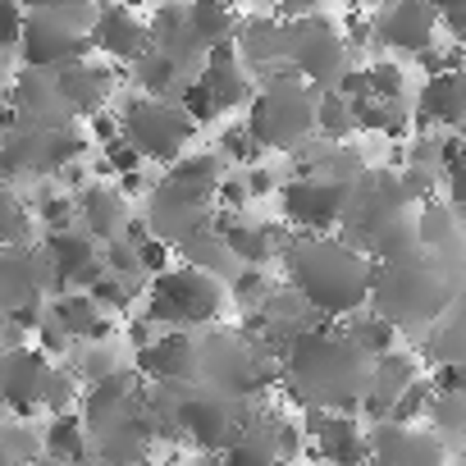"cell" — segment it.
I'll return each mask as SVG.
<instances>
[{
    "mask_svg": "<svg viewBox=\"0 0 466 466\" xmlns=\"http://www.w3.org/2000/svg\"><path fill=\"white\" fill-rule=\"evenodd\" d=\"M284 289L298 293L320 320H348L370 302V270L375 261L343 243L339 233L311 238V233H284L279 243Z\"/></svg>",
    "mask_w": 466,
    "mask_h": 466,
    "instance_id": "obj_1",
    "label": "cell"
},
{
    "mask_svg": "<svg viewBox=\"0 0 466 466\" xmlns=\"http://www.w3.org/2000/svg\"><path fill=\"white\" fill-rule=\"evenodd\" d=\"M370 384V357L348 343L339 325H316L289 343L279 361V389L302 411H339L352 416Z\"/></svg>",
    "mask_w": 466,
    "mask_h": 466,
    "instance_id": "obj_2",
    "label": "cell"
},
{
    "mask_svg": "<svg viewBox=\"0 0 466 466\" xmlns=\"http://www.w3.org/2000/svg\"><path fill=\"white\" fill-rule=\"evenodd\" d=\"M448 302H452V284L425 252H411L402 261H380L370 270V311H380L393 329L425 325Z\"/></svg>",
    "mask_w": 466,
    "mask_h": 466,
    "instance_id": "obj_3",
    "label": "cell"
},
{
    "mask_svg": "<svg viewBox=\"0 0 466 466\" xmlns=\"http://www.w3.org/2000/svg\"><path fill=\"white\" fill-rule=\"evenodd\" d=\"M316 96L293 69H279L275 78L257 83L248 101V133L266 151H302L316 137Z\"/></svg>",
    "mask_w": 466,
    "mask_h": 466,
    "instance_id": "obj_4",
    "label": "cell"
},
{
    "mask_svg": "<svg viewBox=\"0 0 466 466\" xmlns=\"http://www.w3.org/2000/svg\"><path fill=\"white\" fill-rule=\"evenodd\" d=\"M228 311V289L215 275H201L192 266H169L165 275H156L147 284L142 298V320H151L160 334L165 329H183V334H201L210 325H219V316Z\"/></svg>",
    "mask_w": 466,
    "mask_h": 466,
    "instance_id": "obj_5",
    "label": "cell"
},
{
    "mask_svg": "<svg viewBox=\"0 0 466 466\" xmlns=\"http://www.w3.org/2000/svg\"><path fill=\"white\" fill-rule=\"evenodd\" d=\"M115 124H119V137L142 156V165H160V169L183 160L201 133L174 101H156L142 92H128L115 106Z\"/></svg>",
    "mask_w": 466,
    "mask_h": 466,
    "instance_id": "obj_6",
    "label": "cell"
},
{
    "mask_svg": "<svg viewBox=\"0 0 466 466\" xmlns=\"http://www.w3.org/2000/svg\"><path fill=\"white\" fill-rule=\"evenodd\" d=\"M257 402L228 398L206 384H183L174 402V430L183 443L197 448V457H224L228 448H238Z\"/></svg>",
    "mask_w": 466,
    "mask_h": 466,
    "instance_id": "obj_7",
    "label": "cell"
},
{
    "mask_svg": "<svg viewBox=\"0 0 466 466\" xmlns=\"http://www.w3.org/2000/svg\"><path fill=\"white\" fill-rule=\"evenodd\" d=\"M92 19H96L92 5H37V10H28L24 42H19L24 69L56 74V69H69V65L87 60L92 56L87 51Z\"/></svg>",
    "mask_w": 466,
    "mask_h": 466,
    "instance_id": "obj_8",
    "label": "cell"
},
{
    "mask_svg": "<svg viewBox=\"0 0 466 466\" xmlns=\"http://www.w3.org/2000/svg\"><path fill=\"white\" fill-rule=\"evenodd\" d=\"M348 56H352L348 51V37H343V28L329 15L311 10L307 19L284 24V65L311 92H334V83L352 69Z\"/></svg>",
    "mask_w": 466,
    "mask_h": 466,
    "instance_id": "obj_9",
    "label": "cell"
},
{
    "mask_svg": "<svg viewBox=\"0 0 466 466\" xmlns=\"http://www.w3.org/2000/svg\"><path fill=\"white\" fill-rule=\"evenodd\" d=\"M60 284L42 257V248H0V325L15 334H28L46 316V298H56Z\"/></svg>",
    "mask_w": 466,
    "mask_h": 466,
    "instance_id": "obj_10",
    "label": "cell"
},
{
    "mask_svg": "<svg viewBox=\"0 0 466 466\" xmlns=\"http://www.w3.org/2000/svg\"><path fill=\"white\" fill-rule=\"evenodd\" d=\"M279 201V215L293 233H311V238H325L334 233L348 215V201H352V183L343 178H325V174H293L279 183L275 192Z\"/></svg>",
    "mask_w": 466,
    "mask_h": 466,
    "instance_id": "obj_11",
    "label": "cell"
},
{
    "mask_svg": "<svg viewBox=\"0 0 466 466\" xmlns=\"http://www.w3.org/2000/svg\"><path fill=\"white\" fill-rule=\"evenodd\" d=\"M51 357H42L33 343H15L0 348V416L10 420H37L42 411V393L51 380Z\"/></svg>",
    "mask_w": 466,
    "mask_h": 466,
    "instance_id": "obj_12",
    "label": "cell"
},
{
    "mask_svg": "<svg viewBox=\"0 0 466 466\" xmlns=\"http://www.w3.org/2000/svg\"><path fill=\"white\" fill-rule=\"evenodd\" d=\"M87 51L96 60H106L110 69H133L147 51H151V37H147V24L137 10L128 5H101L92 28H87Z\"/></svg>",
    "mask_w": 466,
    "mask_h": 466,
    "instance_id": "obj_13",
    "label": "cell"
},
{
    "mask_svg": "<svg viewBox=\"0 0 466 466\" xmlns=\"http://www.w3.org/2000/svg\"><path fill=\"white\" fill-rule=\"evenodd\" d=\"M443 461H448L443 439L420 425H393V420L366 425V466H443Z\"/></svg>",
    "mask_w": 466,
    "mask_h": 466,
    "instance_id": "obj_14",
    "label": "cell"
},
{
    "mask_svg": "<svg viewBox=\"0 0 466 466\" xmlns=\"http://www.w3.org/2000/svg\"><path fill=\"white\" fill-rule=\"evenodd\" d=\"M370 42L393 51V56H425L439 42V10L420 5V0H398V5L380 10L370 19Z\"/></svg>",
    "mask_w": 466,
    "mask_h": 466,
    "instance_id": "obj_15",
    "label": "cell"
},
{
    "mask_svg": "<svg viewBox=\"0 0 466 466\" xmlns=\"http://www.w3.org/2000/svg\"><path fill=\"white\" fill-rule=\"evenodd\" d=\"M37 248H42V257H46V266H51L60 293H87V289L106 275V266H101V248L87 238L83 228L42 233V243H37Z\"/></svg>",
    "mask_w": 466,
    "mask_h": 466,
    "instance_id": "obj_16",
    "label": "cell"
},
{
    "mask_svg": "<svg viewBox=\"0 0 466 466\" xmlns=\"http://www.w3.org/2000/svg\"><path fill=\"white\" fill-rule=\"evenodd\" d=\"M74 215H78V228L87 233L96 248L128 238V228L137 219L133 215V201L115 183H106V178H92L83 192H74Z\"/></svg>",
    "mask_w": 466,
    "mask_h": 466,
    "instance_id": "obj_17",
    "label": "cell"
},
{
    "mask_svg": "<svg viewBox=\"0 0 466 466\" xmlns=\"http://www.w3.org/2000/svg\"><path fill=\"white\" fill-rule=\"evenodd\" d=\"M233 51H238V65L252 74V83L275 78L284 65V24L270 10H248L238 15V28H233Z\"/></svg>",
    "mask_w": 466,
    "mask_h": 466,
    "instance_id": "obj_18",
    "label": "cell"
},
{
    "mask_svg": "<svg viewBox=\"0 0 466 466\" xmlns=\"http://www.w3.org/2000/svg\"><path fill=\"white\" fill-rule=\"evenodd\" d=\"M307 448L320 457V466H366V430L357 416L339 411H302Z\"/></svg>",
    "mask_w": 466,
    "mask_h": 466,
    "instance_id": "obj_19",
    "label": "cell"
},
{
    "mask_svg": "<svg viewBox=\"0 0 466 466\" xmlns=\"http://www.w3.org/2000/svg\"><path fill=\"white\" fill-rule=\"evenodd\" d=\"M133 370L147 384H197V334H156L142 352H133Z\"/></svg>",
    "mask_w": 466,
    "mask_h": 466,
    "instance_id": "obj_20",
    "label": "cell"
},
{
    "mask_svg": "<svg viewBox=\"0 0 466 466\" xmlns=\"http://www.w3.org/2000/svg\"><path fill=\"white\" fill-rule=\"evenodd\" d=\"M51 78H56V92H60V101L69 106L74 119L101 115L106 101H110L115 87H119V69H110V65L96 60V56H87V60H78V65H69V69H56Z\"/></svg>",
    "mask_w": 466,
    "mask_h": 466,
    "instance_id": "obj_21",
    "label": "cell"
},
{
    "mask_svg": "<svg viewBox=\"0 0 466 466\" xmlns=\"http://www.w3.org/2000/svg\"><path fill=\"white\" fill-rule=\"evenodd\" d=\"M215 233L224 252L233 257L238 270H270L279 261V243L284 233L261 224V219H248V215H215Z\"/></svg>",
    "mask_w": 466,
    "mask_h": 466,
    "instance_id": "obj_22",
    "label": "cell"
},
{
    "mask_svg": "<svg viewBox=\"0 0 466 466\" xmlns=\"http://www.w3.org/2000/svg\"><path fill=\"white\" fill-rule=\"evenodd\" d=\"M197 87L210 96V106H215L219 115L243 110V106L252 101V92H257L252 74L238 65V51H233V42L206 51V60H201V69H197Z\"/></svg>",
    "mask_w": 466,
    "mask_h": 466,
    "instance_id": "obj_23",
    "label": "cell"
},
{
    "mask_svg": "<svg viewBox=\"0 0 466 466\" xmlns=\"http://www.w3.org/2000/svg\"><path fill=\"white\" fill-rule=\"evenodd\" d=\"M46 316L69 334L74 348H83V343H110L115 339V320L87 293H56V298H46Z\"/></svg>",
    "mask_w": 466,
    "mask_h": 466,
    "instance_id": "obj_24",
    "label": "cell"
},
{
    "mask_svg": "<svg viewBox=\"0 0 466 466\" xmlns=\"http://www.w3.org/2000/svg\"><path fill=\"white\" fill-rule=\"evenodd\" d=\"M420 380V366H416V357L411 352H384V357H375L370 361V384H366V398H361V411L370 416V425L375 420H384L389 416V407L398 402V393L407 389V384H416Z\"/></svg>",
    "mask_w": 466,
    "mask_h": 466,
    "instance_id": "obj_25",
    "label": "cell"
},
{
    "mask_svg": "<svg viewBox=\"0 0 466 466\" xmlns=\"http://www.w3.org/2000/svg\"><path fill=\"white\" fill-rule=\"evenodd\" d=\"M416 124H439V128H466V69L457 74H434L425 78L416 96Z\"/></svg>",
    "mask_w": 466,
    "mask_h": 466,
    "instance_id": "obj_26",
    "label": "cell"
},
{
    "mask_svg": "<svg viewBox=\"0 0 466 466\" xmlns=\"http://www.w3.org/2000/svg\"><path fill=\"white\" fill-rule=\"evenodd\" d=\"M37 443H42V457H51L56 466H92V439H87L78 411L51 416V420L42 425Z\"/></svg>",
    "mask_w": 466,
    "mask_h": 466,
    "instance_id": "obj_27",
    "label": "cell"
},
{
    "mask_svg": "<svg viewBox=\"0 0 466 466\" xmlns=\"http://www.w3.org/2000/svg\"><path fill=\"white\" fill-rule=\"evenodd\" d=\"M128 74H133V92L156 96V101H178V92L192 83V74H183L174 60H165V56H156V51H147Z\"/></svg>",
    "mask_w": 466,
    "mask_h": 466,
    "instance_id": "obj_28",
    "label": "cell"
},
{
    "mask_svg": "<svg viewBox=\"0 0 466 466\" xmlns=\"http://www.w3.org/2000/svg\"><path fill=\"white\" fill-rule=\"evenodd\" d=\"M187 10V33L201 51H215L224 42H233V28H238V10L228 5H215V0H197V5H183Z\"/></svg>",
    "mask_w": 466,
    "mask_h": 466,
    "instance_id": "obj_29",
    "label": "cell"
},
{
    "mask_svg": "<svg viewBox=\"0 0 466 466\" xmlns=\"http://www.w3.org/2000/svg\"><path fill=\"white\" fill-rule=\"evenodd\" d=\"M339 329H343V334H348V343H352L357 352H366L370 361L398 348V329H393V325H389L380 311H370V307H361L357 316L339 320Z\"/></svg>",
    "mask_w": 466,
    "mask_h": 466,
    "instance_id": "obj_30",
    "label": "cell"
},
{
    "mask_svg": "<svg viewBox=\"0 0 466 466\" xmlns=\"http://www.w3.org/2000/svg\"><path fill=\"white\" fill-rule=\"evenodd\" d=\"M33 210L15 183H0V248H33Z\"/></svg>",
    "mask_w": 466,
    "mask_h": 466,
    "instance_id": "obj_31",
    "label": "cell"
},
{
    "mask_svg": "<svg viewBox=\"0 0 466 466\" xmlns=\"http://www.w3.org/2000/svg\"><path fill=\"white\" fill-rule=\"evenodd\" d=\"M87 298L110 316V320H119V316H133L137 307H142V298H147V279H119V275H101L92 289H87Z\"/></svg>",
    "mask_w": 466,
    "mask_h": 466,
    "instance_id": "obj_32",
    "label": "cell"
},
{
    "mask_svg": "<svg viewBox=\"0 0 466 466\" xmlns=\"http://www.w3.org/2000/svg\"><path fill=\"white\" fill-rule=\"evenodd\" d=\"M65 366L78 375V384L87 389V384H101V380H110L115 370H124V352L115 348V343H83V348H74L69 357H65Z\"/></svg>",
    "mask_w": 466,
    "mask_h": 466,
    "instance_id": "obj_33",
    "label": "cell"
},
{
    "mask_svg": "<svg viewBox=\"0 0 466 466\" xmlns=\"http://www.w3.org/2000/svg\"><path fill=\"white\" fill-rule=\"evenodd\" d=\"M33 219L46 228V233H65V228H78V215H74V192H65L60 183H42L28 201Z\"/></svg>",
    "mask_w": 466,
    "mask_h": 466,
    "instance_id": "obj_34",
    "label": "cell"
},
{
    "mask_svg": "<svg viewBox=\"0 0 466 466\" xmlns=\"http://www.w3.org/2000/svg\"><path fill=\"white\" fill-rule=\"evenodd\" d=\"M452 238H457L452 206H443V201H425L420 215H416V248L430 257V252H443Z\"/></svg>",
    "mask_w": 466,
    "mask_h": 466,
    "instance_id": "obj_35",
    "label": "cell"
},
{
    "mask_svg": "<svg viewBox=\"0 0 466 466\" xmlns=\"http://www.w3.org/2000/svg\"><path fill=\"white\" fill-rule=\"evenodd\" d=\"M224 289H228V307H238L243 320H248V316H257V311L266 307V298H270L279 284L270 279V270H233V279H228Z\"/></svg>",
    "mask_w": 466,
    "mask_h": 466,
    "instance_id": "obj_36",
    "label": "cell"
},
{
    "mask_svg": "<svg viewBox=\"0 0 466 466\" xmlns=\"http://www.w3.org/2000/svg\"><path fill=\"white\" fill-rule=\"evenodd\" d=\"M316 133H320L329 147H339V142H348V137L357 133L352 106H348L339 92H320V96H316Z\"/></svg>",
    "mask_w": 466,
    "mask_h": 466,
    "instance_id": "obj_37",
    "label": "cell"
},
{
    "mask_svg": "<svg viewBox=\"0 0 466 466\" xmlns=\"http://www.w3.org/2000/svg\"><path fill=\"white\" fill-rule=\"evenodd\" d=\"M37 452H42V443H37V430L28 420L0 416V466H28Z\"/></svg>",
    "mask_w": 466,
    "mask_h": 466,
    "instance_id": "obj_38",
    "label": "cell"
},
{
    "mask_svg": "<svg viewBox=\"0 0 466 466\" xmlns=\"http://www.w3.org/2000/svg\"><path fill=\"white\" fill-rule=\"evenodd\" d=\"M430 434L439 439H461L466 434V393H434L425 407Z\"/></svg>",
    "mask_w": 466,
    "mask_h": 466,
    "instance_id": "obj_39",
    "label": "cell"
},
{
    "mask_svg": "<svg viewBox=\"0 0 466 466\" xmlns=\"http://www.w3.org/2000/svg\"><path fill=\"white\" fill-rule=\"evenodd\" d=\"M215 156H219L228 169H248V165L261 160V147L252 142L248 124L238 119V124H224V128H219V137H215Z\"/></svg>",
    "mask_w": 466,
    "mask_h": 466,
    "instance_id": "obj_40",
    "label": "cell"
},
{
    "mask_svg": "<svg viewBox=\"0 0 466 466\" xmlns=\"http://www.w3.org/2000/svg\"><path fill=\"white\" fill-rule=\"evenodd\" d=\"M78 402H83V384H78V375H74L65 361H56V366H51V380H46V393H42V411H51V416H69V411H78Z\"/></svg>",
    "mask_w": 466,
    "mask_h": 466,
    "instance_id": "obj_41",
    "label": "cell"
},
{
    "mask_svg": "<svg viewBox=\"0 0 466 466\" xmlns=\"http://www.w3.org/2000/svg\"><path fill=\"white\" fill-rule=\"evenodd\" d=\"M366 69V87H370V101H402L407 92V69L398 60H375V65H361Z\"/></svg>",
    "mask_w": 466,
    "mask_h": 466,
    "instance_id": "obj_42",
    "label": "cell"
},
{
    "mask_svg": "<svg viewBox=\"0 0 466 466\" xmlns=\"http://www.w3.org/2000/svg\"><path fill=\"white\" fill-rule=\"evenodd\" d=\"M430 398H434L430 380H416V384H407V389L398 393V402L389 407V416H384V420H393V425H416V420L425 416Z\"/></svg>",
    "mask_w": 466,
    "mask_h": 466,
    "instance_id": "obj_43",
    "label": "cell"
},
{
    "mask_svg": "<svg viewBox=\"0 0 466 466\" xmlns=\"http://www.w3.org/2000/svg\"><path fill=\"white\" fill-rule=\"evenodd\" d=\"M101 266H106V275H119V279H142V270H137V252H133V243H128V238L106 243V248H101Z\"/></svg>",
    "mask_w": 466,
    "mask_h": 466,
    "instance_id": "obj_44",
    "label": "cell"
},
{
    "mask_svg": "<svg viewBox=\"0 0 466 466\" xmlns=\"http://www.w3.org/2000/svg\"><path fill=\"white\" fill-rule=\"evenodd\" d=\"M238 178H243V187H248V201H261V197H275L279 192V174L266 165V160H257V165H248V169H238Z\"/></svg>",
    "mask_w": 466,
    "mask_h": 466,
    "instance_id": "obj_45",
    "label": "cell"
},
{
    "mask_svg": "<svg viewBox=\"0 0 466 466\" xmlns=\"http://www.w3.org/2000/svg\"><path fill=\"white\" fill-rule=\"evenodd\" d=\"M24 24H28V10L10 5V0H0V56L19 51V42H24Z\"/></svg>",
    "mask_w": 466,
    "mask_h": 466,
    "instance_id": "obj_46",
    "label": "cell"
},
{
    "mask_svg": "<svg viewBox=\"0 0 466 466\" xmlns=\"http://www.w3.org/2000/svg\"><path fill=\"white\" fill-rule=\"evenodd\" d=\"M439 28H448L457 51H466V5H443L439 10Z\"/></svg>",
    "mask_w": 466,
    "mask_h": 466,
    "instance_id": "obj_47",
    "label": "cell"
},
{
    "mask_svg": "<svg viewBox=\"0 0 466 466\" xmlns=\"http://www.w3.org/2000/svg\"><path fill=\"white\" fill-rule=\"evenodd\" d=\"M219 466H279V461L266 457V452H257V448H248V443H238V448H228L219 457Z\"/></svg>",
    "mask_w": 466,
    "mask_h": 466,
    "instance_id": "obj_48",
    "label": "cell"
},
{
    "mask_svg": "<svg viewBox=\"0 0 466 466\" xmlns=\"http://www.w3.org/2000/svg\"><path fill=\"white\" fill-rule=\"evenodd\" d=\"M28 466H56V461H51V457H42V452H37V457H33V461H28Z\"/></svg>",
    "mask_w": 466,
    "mask_h": 466,
    "instance_id": "obj_49",
    "label": "cell"
},
{
    "mask_svg": "<svg viewBox=\"0 0 466 466\" xmlns=\"http://www.w3.org/2000/svg\"><path fill=\"white\" fill-rule=\"evenodd\" d=\"M5 78H10V69H5V56H0V87H5Z\"/></svg>",
    "mask_w": 466,
    "mask_h": 466,
    "instance_id": "obj_50",
    "label": "cell"
},
{
    "mask_svg": "<svg viewBox=\"0 0 466 466\" xmlns=\"http://www.w3.org/2000/svg\"><path fill=\"white\" fill-rule=\"evenodd\" d=\"M457 215H461V224H466V201H461V206H457Z\"/></svg>",
    "mask_w": 466,
    "mask_h": 466,
    "instance_id": "obj_51",
    "label": "cell"
}]
</instances>
